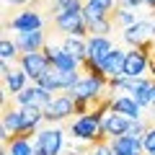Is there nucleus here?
I'll return each instance as SVG.
<instances>
[{"label": "nucleus", "mask_w": 155, "mask_h": 155, "mask_svg": "<svg viewBox=\"0 0 155 155\" xmlns=\"http://www.w3.org/2000/svg\"><path fill=\"white\" fill-rule=\"evenodd\" d=\"M85 3H91L93 8L104 11V13H106L109 18H111V13H114V0H85Z\"/></svg>", "instance_id": "obj_24"}, {"label": "nucleus", "mask_w": 155, "mask_h": 155, "mask_svg": "<svg viewBox=\"0 0 155 155\" xmlns=\"http://www.w3.org/2000/svg\"><path fill=\"white\" fill-rule=\"evenodd\" d=\"M18 62H21V70L26 72L31 80L41 78V75H44V72L52 67L44 52H28V54H21V57H18Z\"/></svg>", "instance_id": "obj_7"}, {"label": "nucleus", "mask_w": 155, "mask_h": 155, "mask_svg": "<svg viewBox=\"0 0 155 155\" xmlns=\"http://www.w3.org/2000/svg\"><path fill=\"white\" fill-rule=\"evenodd\" d=\"M11 28L13 31H36V28H44V16L39 11H34V8H26V11H21L11 21Z\"/></svg>", "instance_id": "obj_12"}, {"label": "nucleus", "mask_w": 155, "mask_h": 155, "mask_svg": "<svg viewBox=\"0 0 155 155\" xmlns=\"http://www.w3.org/2000/svg\"><path fill=\"white\" fill-rule=\"evenodd\" d=\"M129 124H132V119H127V116H122V114H116V111H106V114L101 116V132H104L106 140L119 137V134H127Z\"/></svg>", "instance_id": "obj_8"}, {"label": "nucleus", "mask_w": 155, "mask_h": 155, "mask_svg": "<svg viewBox=\"0 0 155 155\" xmlns=\"http://www.w3.org/2000/svg\"><path fill=\"white\" fill-rule=\"evenodd\" d=\"M36 155H62V129L47 127L36 132Z\"/></svg>", "instance_id": "obj_3"}, {"label": "nucleus", "mask_w": 155, "mask_h": 155, "mask_svg": "<svg viewBox=\"0 0 155 155\" xmlns=\"http://www.w3.org/2000/svg\"><path fill=\"white\" fill-rule=\"evenodd\" d=\"M18 44L16 41H8V39H3V41H0V57H3V62H13V60H18Z\"/></svg>", "instance_id": "obj_21"}, {"label": "nucleus", "mask_w": 155, "mask_h": 155, "mask_svg": "<svg viewBox=\"0 0 155 155\" xmlns=\"http://www.w3.org/2000/svg\"><path fill=\"white\" fill-rule=\"evenodd\" d=\"M62 49L70 52L72 57H78V60L83 62V60H85V49H88V44H85V39H80V36H65Z\"/></svg>", "instance_id": "obj_19"}, {"label": "nucleus", "mask_w": 155, "mask_h": 155, "mask_svg": "<svg viewBox=\"0 0 155 155\" xmlns=\"http://www.w3.org/2000/svg\"><path fill=\"white\" fill-rule=\"evenodd\" d=\"M16 44H18V49H21V54L41 52L47 47V34H44V28H36V31H18Z\"/></svg>", "instance_id": "obj_10"}, {"label": "nucleus", "mask_w": 155, "mask_h": 155, "mask_svg": "<svg viewBox=\"0 0 155 155\" xmlns=\"http://www.w3.org/2000/svg\"><path fill=\"white\" fill-rule=\"evenodd\" d=\"M70 134L75 140H83V142H106L104 132H101V119L93 114L78 116L75 122L70 124Z\"/></svg>", "instance_id": "obj_1"}, {"label": "nucleus", "mask_w": 155, "mask_h": 155, "mask_svg": "<svg viewBox=\"0 0 155 155\" xmlns=\"http://www.w3.org/2000/svg\"><path fill=\"white\" fill-rule=\"evenodd\" d=\"M124 41H129L134 49H140V47L155 41V26H153L150 21H137V23H132V26L124 28Z\"/></svg>", "instance_id": "obj_5"}, {"label": "nucleus", "mask_w": 155, "mask_h": 155, "mask_svg": "<svg viewBox=\"0 0 155 155\" xmlns=\"http://www.w3.org/2000/svg\"><path fill=\"white\" fill-rule=\"evenodd\" d=\"M153 106H155V104H153Z\"/></svg>", "instance_id": "obj_28"}, {"label": "nucleus", "mask_w": 155, "mask_h": 155, "mask_svg": "<svg viewBox=\"0 0 155 155\" xmlns=\"http://www.w3.org/2000/svg\"><path fill=\"white\" fill-rule=\"evenodd\" d=\"M85 44H88V49H85V60H93V62H101L111 49H114L109 36H88V39H85Z\"/></svg>", "instance_id": "obj_16"}, {"label": "nucleus", "mask_w": 155, "mask_h": 155, "mask_svg": "<svg viewBox=\"0 0 155 155\" xmlns=\"http://www.w3.org/2000/svg\"><path fill=\"white\" fill-rule=\"evenodd\" d=\"M134 101H137L140 106H153L155 104V83H153V78H145L142 80V85L134 91Z\"/></svg>", "instance_id": "obj_18"}, {"label": "nucleus", "mask_w": 155, "mask_h": 155, "mask_svg": "<svg viewBox=\"0 0 155 155\" xmlns=\"http://www.w3.org/2000/svg\"><path fill=\"white\" fill-rule=\"evenodd\" d=\"M3 83H5V91H11L13 96H18L28 83V75L21 70V67H11L8 62H3Z\"/></svg>", "instance_id": "obj_14"}, {"label": "nucleus", "mask_w": 155, "mask_h": 155, "mask_svg": "<svg viewBox=\"0 0 155 155\" xmlns=\"http://www.w3.org/2000/svg\"><path fill=\"white\" fill-rule=\"evenodd\" d=\"M142 147L145 155H155V127H147V132L142 134Z\"/></svg>", "instance_id": "obj_22"}, {"label": "nucleus", "mask_w": 155, "mask_h": 155, "mask_svg": "<svg viewBox=\"0 0 155 155\" xmlns=\"http://www.w3.org/2000/svg\"><path fill=\"white\" fill-rule=\"evenodd\" d=\"M54 3H57V0H54Z\"/></svg>", "instance_id": "obj_27"}, {"label": "nucleus", "mask_w": 155, "mask_h": 155, "mask_svg": "<svg viewBox=\"0 0 155 155\" xmlns=\"http://www.w3.org/2000/svg\"><path fill=\"white\" fill-rule=\"evenodd\" d=\"M16 104H18V106H36V109H47V106L52 104V93H49V91H44L41 85L34 83V85H26V88L16 96Z\"/></svg>", "instance_id": "obj_6"}, {"label": "nucleus", "mask_w": 155, "mask_h": 155, "mask_svg": "<svg viewBox=\"0 0 155 155\" xmlns=\"http://www.w3.org/2000/svg\"><path fill=\"white\" fill-rule=\"evenodd\" d=\"M3 155H5V153H3Z\"/></svg>", "instance_id": "obj_26"}, {"label": "nucleus", "mask_w": 155, "mask_h": 155, "mask_svg": "<svg viewBox=\"0 0 155 155\" xmlns=\"http://www.w3.org/2000/svg\"><path fill=\"white\" fill-rule=\"evenodd\" d=\"M111 111L127 116V119H132V122L142 119V106L134 101V96H116V98H111Z\"/></svg>", "instance_id": "obj_13"}, {"label": "nucleus", "mask_w": 155, "mask_h": 155, "mask_svg": "<svg viewBox=\"0 0 155 155\" xmlns=\"http://www.w3.org/2000/svg\"><path fill=\"white\" fill-rule=\"evenodd\" d=\"M52 26H54L60 34H67V36L88 39V23H85V18H83V11H65V13H57V16L52 18Z\"/></svg>", "instance_id": "obj_2"}, {"label": "nucleus", "mask_w": 155, "mask_h": 155, "mask_svg": "<svg viewBox=\"0 0 155 155\" xmlns=\"http://www.w3.org/2000/svg\"><path fill=\"white\" fill-rule=\"evenodd\" d=\"M124 60H127V52L122 49H111L104 60L98 62L101 65V72L106 75V80H116V78H124Z\"/></svg>", "instance_id": "obj_9"}, {"label": "nucleus", "mask_w": 155, "mask_h": 155, "mask_svg": "<svg viewBox=\"0 0 155 155\" xmlns=\"http://www.w3.org/2000/svg\"><path fill=\"white\" fill-rule=\"evenodd\" d=\"M150 70V57L142 49H132L127 52L124 60V78H145V72Z\"/></svg>", "instance_id": "obj_11"}, {"label": "nucleus", "mask_w": 155, "mask_h": 155, "mask_svg": "<svg viewBox=\"0 0 155 155\" xmlns=\"http://www.w3.org/2000/svg\"><path fill=\"white\" fill-rule=\"evenodd\" d=\"M3 153L5 155H36L31 137H13L8 145H3Z\"/></svg>", "instance_id": "obj_17"}, {"label": "nucleus", "mask_w": 155, "mask_h": 155, "mask_svg": "<svg viewBox=\"0 0 155 155\" xmlns=\"http://www.w3.org/2000/svg\"><path fill=\"white\" fill-rule=\"evenodd\" d=\"M72 114H75V98L70 93H60L44 109V122H62V119H67Z\"/></svg>", "instance_id": "obj_4"}, {"label": "nucleus", "mask_w": 155, "mask_h": 155, "mask_svg": "<svg viewBox=\"0 0 155 155\" xmlns=\"http://www.w3.org/2000/svg\"><path fill=\"white\" fill-rule=\"evenodd\" d=\"M88 155H114V150H111L109 140H106V142H93L91 150H88Z\"/></svg>", "instance_id": "obj_23"}, {"label": "nucleus", "mask_w": 155, "mask_h": 155, "mask_svg": "<svg viewBox=\"0 0 155 155\" xmlns=\"http://www.w3.org/2000/svg\"><path fill=\"white\" fill-rule=\"evenodd\" d=\"M111 28H114V21L111 18H101V21L88 23V36H109Z\"/></svg>", "instance_id": "obj_20"}, {"label": "nucleus", "mask_w": 155, "mask_h": 155, "mask_svg": "<svg viewBox=\"0 0 155 155\" xmlns=\"http://www.w3.org/2000/svg\"><path fill=\"white\" fill-rule=\"evenodd\" d=\"M111 150L116 155H145V147H142V140H134V137H127V134H119V137H111L109 140Z\"/></svg>", "instance_id": "obj_15"}, {"label": "nucleus", "mask_w": 155, "mask_h": 155, "mask_svg": "<svg viewBox=\"0 0 155 155\" xmlns=\"http://www.w3.org/2000/svg\"><path fill=\"white\" fill-rule=\"evenodd\" d=\"M124 3H127V5H129V8H137V5H142L145 0H124Z\"/></svg>", "instance_id": "obj_25"}]
</instances>
